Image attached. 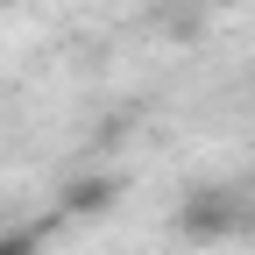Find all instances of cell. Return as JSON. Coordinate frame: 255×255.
Returning <instances> with one entry per match:
<instances>
[{
  "instance_id": "cell-1",
  "label": "cell",
  "mask_w": 255,
  "mask_h": 255,
  "mask_svg": "<svg viewBox=\"0 0 255 255\" xmlns=\"http://www.w3.org/2000/svg\"><path fill=\"white\" fill-rule=\"evenodd\" d=\"M0 255H43V227H7L0 234Z\"/></svg>"
}]
</instances>
